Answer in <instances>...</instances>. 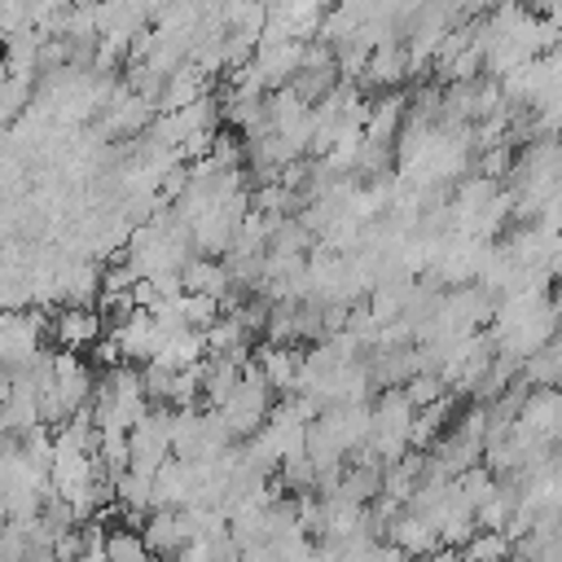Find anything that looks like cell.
Here are the masks:
<instances>
[{
    "instance_id": "cell-1",
    "label": "cell",
    "mask_w": 562,
    "mask_h": 562,
    "mask_svg": "<svg viewBox=\"0 0 562 562\" xmlns=\"http://www.w3.org/2000/svg\"><path fill=\"white\" fill-rule=\"evenodd\" d=\"M268 408H272V391L263 386V378L255 373V364H246V369H241L237 391H233L215 413H220V422L228 426V435L241 443V439H250V435L263 426Z\"/></svg>"
},
{
    "instance_id": "cell-2",
    "label": "cell",
    "mask_w": 562,
    "mask_h": 562,
    "mask_svg": "<svg viewBox=\"0 0 562 562\" xmlns=\"http://www.w3.org/2000/svg\"><path fill=\"white\" fill-rule=\"evenodd\" d=\"M101 334H105V325H101L97 307H57V312L48 316V329H44V338H48L57 351L97 347Z\"/></svg>"
},
{
    "instance_id": "cell-3",
    "label": "cell",
    "mask_w": 562,
    "mask_h": 562,
    "mask_svg": "<svg viewBox=\"0 0 562 562\" xmlns=\"http://www.w3.org/2000/svg\"><path fill=\"white\" fill-rule=\"evenodd\" d=\"M140 540H145L149 558L171 562V558L189 544V522H184L180 509H149L145 522H140Z\"/></svg>"
},
{
    "instance_id": "cell-4",
    "label": "cell",
    "mask_w": 562,
    "mask_h": 562,
    "mask_svg": "<svg viewBox=\"0 0 562 562\" xmlns=\"http://www.w3.org/2000/svg\"><path fill=\"white\" fill-rule=\"evenodd\" d=\"M408 79V57H404V44H382L369 53L364 70H360V88L369 92H400V83Z\"/></svg>"
},
{
    "instance_id": "cell-5",
    "label": "cell",
    "mask_w": 562,
    "mask_h": 562,
    "mask_svg": "<svg viewBox=\"0 0 562 562\" xmlns=\"http://www.w3.org/2000/svg\"><path fill=\"white\" fill-rule=\"evenodd\" d=\"M386 544H395L404 558H426L430 549H439L435 522L422 518V514H413V509H400V514L391 518V527H386Z\"/></svg>"
},
{
    "instance_id": "cell-6",
    "label": "cell",
    "mask_w": 562,
    "mask_h": 562,
    "mask_svg": "<svg viewBox=\"0 0 562 562\" xmlns=\"http://www.w3.org/2000/svg\"><path fill=\"white\" fill-rule=\"evenodd\" d=\"M514 426L540 443H558V391H531Z\"/></svg>"
},
{
    "instance_id": "cell-7",
    "label": "cell",
    "mask_w": 562,
    "mask_h": 562,
    "mask_svg": "<svg viewBox=\"0 0 562 562\" xmlns=\"http://www.w3.org/2000/svg\"><path fill=\"white\" fill-rule=\"evenodd\" d=\"M180 290L184 294H202V299H224L228 294V272H224V263L220 259H189L184 268H180Z\"/></svg>"
},
{
    "instance_id": "cell-8",
    "label": "cell",
    "mask_w": 562,
    "mask_h": 562,
    "mask_svg": "<svg viewBox=\"0 0 562 562\" xmlns=\"http://www.w3.org/2000/svg\"><path fill=\"white\" fill-rule=\"evenodd\" d=\"M558 364H562V347L558 338L544 342L540 351H531L522 364H518V382H527L531 391H553L558 386Z\"/></svg>"
},
{
    "instance_id": "cell-9",
    "label": "cell",
    "mask_w": 562,
    "mask_h": 562,
    "mask_svg": "<svg viewBox=\"0 0 562 562\" xmlns=\"http://www.w3.org/2000/svg\"><path fill=\"white\" fill-rule=\"evenodd\" d=\"M101 558H105V562H149V549H145L140 531L105 527V536H101Z\"/></svg>"
},
{
    "instance_id": "cell-10",
    "label": "cell",
    "mask_w": 562,
    "mask_h": 562,
    "mask_svg": "<svg viewBox=\"0 0 562 562\" xmlns=\"http://www.w3.org/2000/svg\"><path fill=\"white\" fill-rule=\"evenodd\" d=\"M114 505L145 518V514H149V479L136 474V470H123V474L114 479Z\"/></svg>"
},
{
    "instance_id": "cell-11",
    "label": "cell",
    "mask_w": 562,
    "mask_h": 562,
    "mask_svg": "<svg viewBox=\"0 0 562 562\" xmlns=\"http://www.w3.org/2000/svg\"><path fill=\"white\" fill-rule=\"evenodd\" d=\"M514 544L501 531H474V540L461 549V562H509Z\"/></svg>"
},
{
    "instance_id": "cell-12",
    "label": "cell",
    "mask_w": 562,
    "mask_h": 562,
    "mask_svg": "<svg viewBox=\"0 0 562 562\" xmlns=\"http://www.w3.org/2000/svg\"><path fill=\"white\" fill-rule=\"evenodd\" d=\"M180 316H184V329L193 334H206L220 316V303L215 299H202V294H180Z\"/></svg>"
},
{
    "instance_id": "cell-13",
    "label": "cell",
    "mask_w": 562,
    "mask_h": 562,
    "mask_svg": "<svg viewBox=\"0 0 562 562\" xmlns=\"http://www.w3.org/2000/svg\"><path fill=\"white\" fill-rule=\"evenodd\" d=\"M400 391H404V400L413 404V413L448 395V386H443V378H439V373H417V378H408V382H404Z\"/></svg>"
},
{
    "instance_id": "cell-14",
    "label": "cell",
    "mask_w": 562,
    "mask_h": 562,
    "mask_svg": "<svg viewBox=\"0 0 562 562\" xmlns=\"http://www.w3.org/2000/svg\"><path fill=\"white\" fill-rule=\"evenodd\" d=\"M417 562H461V553H457V549H430V553L417 558Z\"/></svg>"
},
{
    "instance_id": "cell-15",
    "label": "cell",
    "mask_w": 562,
    "mask_h": 562,
    "mask_svg": "<svg viewBox=\"0 0 562 562\" xmlns=\"http://www.w3.org/2000/svg\"><path fill=\"white\" fill-rule=\"evenodd\" d=\"M4 400H9V373L0 369V408H4Z\"/></svg>"
}]
</instances>
